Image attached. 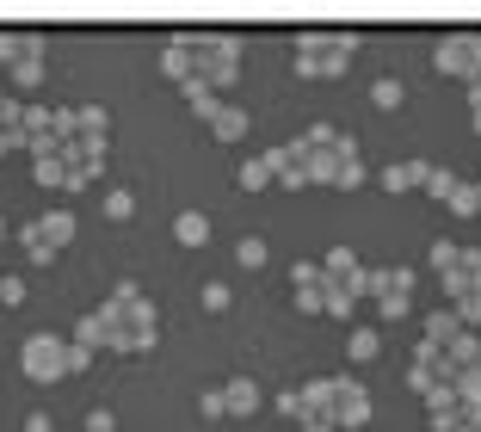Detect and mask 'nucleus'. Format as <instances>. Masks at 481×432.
<instances>
[{"instance_id": "2", "label": "nucleus", "mask_w": 481, "mask_h": 432, "mask_svg": "<svg viewBox=\"0 0 481 432\" xmlns=\"http://www.w3.org/2000/svg\"><path fill=\"white\" fill-rule=\"evenodd\" d=\"M185 37V50H192V80L198 87H235V74H240V37L229 32H179Z\"/></svg>"}, {"instance_id": "35", "label": "nucleus", "mask_w": 481, "mask_h": 432, "mask_svg": "<svg viewBox=\"0 0 481 432\" xmlns=\"http://www.w3.org/2000/svg\"><path fill=\"white\" fill-rule=\"evenodd\" d=\"M0 303L19 309V303H25V278H0Z\"/></svg>"}, {"instance_id": "42", "label": "nucleus", "mask_w": 481, "mask_h": 432, "mask_svg": "<svg viewBox=\"0 0 481 432\" xmlns=\"http://www.w3.org/2000/svg\"><path fill=\"white\" fill-rule=\"evenodd\" d=\"M0 62H6V69L19 62V32H0Z\"/></svg>"}, {"instance_id": "17", "label": "nucleus", "mask_w": 481, "mask_h": 432, "mask_svg": "<svg viewBox=\"0 0 481 432\" xmlns=\"http://www.w3.org/2000/svg\"><path fill=\"white\" fill-rule=\"evenodd\" d=\"M173 241H179V248H204V241H210V222L198 211H179V216H173Z\"/></svg>"}, {"instance_id": "21", "label": "nucleus", "mask_w": 481, "mask_h": 432, "mask_svg": "<svg viewBox=\"0 0 481 432\" xmlns=\"http://www.w3.org/2000/svg\"><path fill=\"white\" fill-rule=\"evenodd\" d=\"M352 309H358V296L345 285H327V296H321V315H334V322H352Z\"/></svg>"}, {"instance_id": "46", "label": "nucleus", "mask_w": 481, "mask_h": 432, "mask_svg": "<svg viewBox=\"0 0 481 432\" xmlns=\"http://www.w3.org/2000/svg\"><path fill=\"white\" fill-rule=\"evenodd\" d=\"M469 117H476V130H481V80H469Z\"/></svg>"}, {"instance_id": "31", "label": "nucleus", "mask_w": 481, "mask_h": 432, "mask_svg": "<svg viewBox=\"0 0 481 432\" xmlns=\"http://www.w3.org/2000/svg\"><path fill=\"white\" fill-rule=\"evenodd\" d=\"M340 136H345L340 124H315L309 136H303V148H309V155H315V148H334V143H340Z\"/></svg>"}, {"instance_id": "7", "label": "nucleus", "mask_w": 481, "mask_h": 432, "mask_svg": "<svg viewBox=\"0 0 481 432\" xmlns=\"http://www.w3.org/2000/svg\"><path fill=\"white\" fill-rule=\"evenodd\" d=\"M290 50L309 56V62H321V56H358V32H297Z\"/></svg>"}, {"instance_id": "23", "label": "nucleus", "mask_w": 481, "mask_h": 432, "mask_svg": "<svg viewBox=\"0 0 481 432\" xmlns=\"http://www.w3.org/2000/svg\"><path fill=\"white\" fill-rule=\"evenodd\" d=\"M420 192H426V198H439V204H450V192H457V174H450V167H432Z\"/></svg>"}, {"instance_id": "39", "label": "nucleus", "mask_w": 481, "mask_h": 432, "mask_svg": "<svg viewBox=\"0 0 481 432\" xmlns=\"http://www.w3.org/2000/svg\"><path fill=\"white\" fill-rule=\"evenodd\" d=\"M457 253H463V248H450V241H432V266H439V272H450V266H457Z\"/></svg>"}, {"instance_id": "32", "label": "nucleus", "mask_w": 481, "mask_h": 432, "mask_svg": "<svg viewBox=\"0 0 481 432\" xmlns=\"http://www.w3.org/2000/svg\"><path fill=\"white\" fill-rule=\"evenodd\" d=\"M130 211H137V198H130L124 185H118V192H105V216H118V222H124Z\"/></svg>"}, {"instance_id": "15", "label": "nucleus", "mask_w": 481, "mask_h": 432, "mask_svg": "<svg viewBox=\"0 0 481 432\" xmlns=\"http://www.w3.org/2000/svg\"><path fill=\"white\" fill-rule=\"evenodd\" d=\"M105 130H111V111L105 106H80L74 111V136H80V143H105Z\"/></svg>"}, {"instance_id": "34", "label": "nucleus", "mask_w": 481, "mask_h": 432, "mask_svg": "<svg viewBox=\"0 0 481 432\" xmlns=\"http://www.w3.org/2000/svg\"><path fill=\"white\" fill-rule=\"evenodd\" d=\"M80 371H93V346H74L69 340V377H80Z\"/></svg>"}, {"instance_id": "43", "label": "nucleus", "mask_w": 481, "mask_h": 432, "mask_svg": "<svg viewBox=\"0 0 481 432\" xmlns=\"http://www.w3.org/2000/svg\"><path fill=\"white\" fill-rule=\"evenodd\" d=\"M315 278H321V266H315V259H303V266H290V285H315Z\"/></svg>"}, {"instance_id": "48", "label": "nucleus", "mask_w": 481, "mask_h": 432, "mask_svg": "<svg viewBox=\"0 0 481 432\" xmlns=\"http://www.w3.org/2000/svg\"><path fill=\"white\" fill-rule=\"evenodd\" d=\"M469 432H481V427H469Z\"/></svg>"}, {"instance_id": "20", "label": "nucleus", "mask_w": 481, "mask_h": 432, "mask_svg": "<svg viewBox=\"0 0 481 432\" xmlns=\"http://www.w3.org/2000/svg\"><path fill=\"white\" fill-rule=\"evenodd\" d=\"M401 99H408V87H401L395 74H382V80H371V106H377V111H395Z\"/></svg>"}, {"instance_id": "1", "label": "nucleus", "mask_w": 481, "mask_h": 432, "mask_svg": "<svg viewBox=\"0 0 481 432\" xmlns=\"http://www.w3.org/2000/svg\"><path fill=\"white\" fill-rule=\"evenodd\" d=\"M99 315H105V327H111V352H148V346L161 340V309H155L130 278L111 290V303H105Z\"/></svg>"}, {"instance_id": "24", "label": "nucleus", "mask_w": 481, "mask_h": 432, "mask_svg": "<svg viewBox=\"0 0 481 432\" xmlns=\"http://www.w3.org/2000/svg\"><path fill=\"white\" fill-rule=\"evenodd\" d=\"M19 248L32 253L37 266H50V259H56V248H50V241H43V235H37V222H25V229H19Z\"/></svg>"}, {"instance_id": "10", "label": "nucleus", "mask_w": 481, "mask_h": 432, "mask_svg": "<svg viewBox=\"0 0 481 432\" xmlns=\"http://www.w3.org/2000/svg\"><path fill=\"white\" fill-rule=\"evenodd\" d=\"M426 340H439L445 352H457V346L469 340V327H463V315H457V309H432V315H426Z\"/></svg>"}, {"instance_id": "19", "label": "nucleus", "mask_w": 481, "mask_h": 432, "mask_svg": "<svg viewBox=\"0 0 481 432\" xmlns=\"http://www.w3.org/2000/svg\"><path fill=\"white\" fill-rule=\"evenodd\" d=\"M345 352H352L358 364H371L382 352V333H377V327H352V333H345Z\"/></svg>"}, {"instance_id": "38", "label": "nucleus", "mask_w": 481, "mask_h": 432, "mask_svg": "<svg viewBox=\"0 0 481 432\" xmlns=\"http://www.w3.org/2000/svg\"><path fill=\"white\" fill-rule=\"evenodd\" d=\"M198 414H204V420H222V390H204V396H198Z\"/></svg>"}, {"instance_id": "13", "label": "nucleus", "mask_w": 481, "mask_h": 432, "mask_svg": "<svg viewBox=\"0 0 481 432\" xmlns=\"http://www.w3.org/2000/svg\"><path fill=\"white\" fill-rule=\"evenodd\" d=\"M32 180H37V185H56V192H69V161H62V148L32 155Z\"/></svg>"}, {"instance_id": "22", "label": "nucleus", "mask_w": 481, "mask_h": 432, "mask_svg": "<svg viewBox=\"0 0 481 432\" xmlns=\"http://www.w3.org/2000/svg\"><path fill=\"white\" fill-rule=\"evenodd\" d=\"M235 185H240V192H266V185H272V167H266V155H259V161H240Z\"/></svg>"}, {"instance_id": "3", "label": "nucleus", "mask_w": 481, "mask_h": 432, "mask_svg": "<svg viewBox=\"0 0 481 432\" xmlns=\"http://www.w3.org/2000/svg\"><path fill=\"white\" fill-rule=\"evenodd\" d=\"M19 371H25V383H62L69 377V340L62 333H25Z\"/></svg>"}, {"instance_id": "8", "label": "nucleus", "mask_w": 481, "mask_h": 432, "mask_svg": "<svg viewBox=\"0 0 481 432\" xmlns=\"http://www.w3.org/2000/svg\"><path fill=\"white\" fill-rule=\"evenodd\" d=\"M204 124H210V136H216V143H240V136L253 130V117H247L240 106H229V99H216Z\"/></svg>"}, {"instance_id": "37", "label": "nucleus", "mask_w": 481, "mask_h": 432, "mask_svg": "<svg viewBox=\"0 0 481 432\" xmlns=\"http://www.w3.org/2000/svg\"><path fill=\"white\" fill-rule=\"evenodd\" d=\"M204 309L222 315V309H229V285H216V278H210V285H204Z\"/></svg>"}, {"instance_id": "36", "label": "nucleus", "mask_w": 481, "mask_h": 432, "mask_svg": "<svg viewBox=\"0 0 481 432\" xmlns=\"http://www.w3.org/2000/svg\"><path fill=\"white\" fill-rule=\"evenodd\" d=\"M278 414L297 420V414H303V390H278Z\"/></svg>"}, {"instance_id": "6", "label": "nucleus", "mask_w": 481, "mask_h": 432, "mask_svg": "<svg viewBox=\"0 0 481 432\" xmlns=\"http://www.w3.org/2000/svg\"><path fill=\"white\" fill-rule=\"evenodd\" d=\"M266 167H272V185H315L309 180V148H303V136L297 143H284V148H266Z\"/></svg>"}, {"instance_id": "29", "label": "nucleus", "mask_w": 481, "mask_h": 432, "mask_svg": "<svg viewBox=\"0 0 481 432\" xmlns=\"http://www.w3.org/2000/svg\"><path fill=\"white\" fill-rule=\"evenodd\" d=\"M179 99L198 111V117H210V106H216V93H210V87H198V80H185V87H179Z\"/></svg>"}, {"instance_id": "14", "label": "nucleus", "mask_w": 481, "mask_h": 432, "mask_svg": "<svg viewBox=\"0 0 481 432\" xmlns=\"http://www.w3.org/2000/svg\"><path fill=\"white\" fill-rule=\"evenodd\" d=\"M74 346H93V352H111V327H105L99 309H87L80 322H74Z\"/></svg>"}, {"instance_id": "5", "label": "nucleus", "mask_w": 481, "mask_h": 432, "mask_svg": "<svg viewBox=\"0 0 481 432\" xmlns=\"http://www.w3.org/2000/svg\"><path fill=\"white\" fill-rule=\"evenodd\" d=\"M327 414H334V427H340V432H358L364 420H371V396H364V383L334 377V401H327Z\"/></svg>"}, {"instance_id": "4", "label": "nucleus", "mask_w": 481, "mask_h": 432, "mask_svg": "<svg viewBox=\"0 0 481 432\" xmlns=\"http://www.w3.org/2000/svg\"><path fill=\"white\" fill-rule=\"evenodd\" d=\"M432 69L457 80H481V32H450L432 43Z\"/></svg>"}, {"instance_id": "27", "label": "nucleus", "mask_w": 481, "mask_h": 432, "mask_svg": "<svg viewBox=\"0 0 481 432\" xmlns=\"http://www.w3.org/2000/svg\"><path fill=\"white\" fill-rule=\"evenodd\" d=\"M450 211H457V216H476V211H481L476 180H457V192H450Z\"/></svg>"}, {"instance_id": "33", "label": "nucleus", "mask_w": 481, "mask_h": 432, "mask_svg": "<svg viewBox=\"0 0 481 432\" xmlns=\"http://www.w3.org/2000/svg\"><path fill=\"white\" fill-rule=\"evenodd\" d=\"M457 315H463V327H481V290H469V296L457 303Z\"/></svg>"}, {"instance_id": "44", "label": "nucleus", "mask_w": 481, "mask_h": 432, "mask_svg": "<svg viewBox=\"0 0 481 432\" xmlns=\"http://www.w3.org/2000/svg\"><path fill=\"white\" fill-rule=\"evenodd\" d=\"M87 432H118V420H111L105 408H93V414H87Z\"/></svg>"}, {"instance_id": "30", "label": "nucleus", "mask_w": 481, "mask_h": 432, "mask_svg": "<svg viewBox=\"0 0 481 432\" xmlns=\"http://www.w3.org/2000/svg\"><path fill=\"white\" fill-rule=\"evenodd\" d=\"M43 80V56H19L13 62V87H37Z\"/></svg>"}, {"instance_id": "47", "label": "nucleus", "mask_w": 481, "mask_h": 432, "mask_svg": "<svg viewBox=\"0 0 481 432\" xmlns=\"http://www.w3.org/2000/svg\"><path fill=\"white\" fill-rule=\"evenodd\" d=\"M0 241H6V222H0Z\"/></svg>"}, {"instance_id": "12", "label": "nucleus", "mask_w": 481, "mask_h": 432, "mask_svg": "<svg viewBox=\"0 0 481 432\" xmlns=\"http://www.w3.org/2000/svg\"><path fill=\"white\" fill-rule=\"evenodd\" d=\"M426 174H432V161H395V167L377 174V185L382 192H408V185H426Z\"/></svg>"}, {"instance_id": "16", "label": "nucleus", "mask_w": 481, "mask_h": 432, "mask_svg": "<svg viewBox=\"0 0 481 432\" xmlns=\"http://www.w3.org/2000/svg\"><path fill=\"white\" fill-rule=\"evenodd\" d=\"M161 74H167L173 87H185V80H192V50H185V37H173L167 50H161Z\"/></svg>"}, {"instance_id": "49", "label": "nucleus", "mask_w": 481, "mask_h": 432, "mask_svg": "<svg viewBox=\"0 0 481 432\" xmlns=\"http://www.w3.org/2000/svg\"><path fill=\"white\" fill-rule=\"evenodd\" d=\"M476 192H481V180H476Z\"/></svg>"}, {"instance_id": "25", "label": "nucleus", "mask_w": 481, "mask_h": 432, "mask_svg": "<svg viewBox=\"0 0 481 432\" xmlns=\"http://www.w3.org/2000/svg\"><path fill=\"white\" fill-rule=\"evenodd\" d=\"M290 296H297V309H303V315H321V296H327V278H315V285H290Z\"/></svg>"}, {"instance_id": "18", "label": "nucleus", "mask_w": 481, "mask_h": 432, "mask_svg": "<svg viewBox=\"0 0 481 432\" xmlns=\"http://www.w3.org/2000/svg\"><path fill=\"white\" fill-rule=\"evenodd\" d=\"M37 235H43V241H50V248L62 253L74 241V216L69 211H50V216H37Z\"/></svg>"}, {"instance_id": "28", "label": "nucleus", "mask_w": 481, "mask_h": 432, "mask_svg": "<svg viewBox=\"0 0 481 432\" xmlns=\"http://www.w3.org/2000/svg\"><path fill=\"white\" fill-rule=\"evenodd\" d=\"M371 303H377V315H382V322H401V315H408V296H401V290H377Z\"/></svg>"}, {"instance_id": "40", "label": "nucleus", "mask_w": 481, "mask_h": 432, "mask_svg": "<svg viewBox=\"0 0 481 432\" xmlns=\"http://www.w3.org/2000/svg\"><path fill=\"white\" fill-rule=\"evenodd\" d=\"M13 148H25V130L19 124H0V155H13Z\"/></svg>"}, {"instance_id": "9", "label": "nucleus", "mask_w": 481, "mask_h": 432, "mask_svg": "<svg viewBox=\"0 0 481 432\" xmlns=\"http://www.w3.org/2000/svg\"><path fill=\"white\" fill-rule=\"evenodd\" d=\"M321 278H327V285H345L352 296H358V278H364V266H358V253H352V248H334L327 259H321Z\"/></svg>"}, {"instance_id": "11", "label": "nucleus", "mask_w": 481, "mask_h": 432, "mask_svg": "<svg viewBox=\"0 0 481 432\" xmlns=\"http://www.w3.org/2000/svg\"><path fill=\"white\" fill-rule=\"evenodd\" d=\"M259 383H253V377H229V383H222V414H240V420H247V414H259Z\"/></svg>"}, {"instance_id": "45", "label": "nucleus", "mask_w": 481, "mask_h": 432, "mask_svg": "<svg viewBox=\"0 0 481 432\" xmlns=\"http://www.w3.org/2000/svg\"><path fill=\"white\" fill-rule=\"evenodd\" d=\"M25 432H56V420H50V414L37 408V414H25Z\"/></svg>"}, {"instance_id": "41", "label": "nucleus", "mask_w": 481, "mask_h": 432, "mask_svg": "<svg viewBox=\"0 0 481 432\" xmlns=\"http://www.w3.org/2000/svg\"><path fill=\"white\" fill-rule=\"evenodd\" d=\"M303 432H340V427H334V414L315 408V414H303Z\"/></svg>"}, {"instance_id": "26", "label": "nucleus", "mask_w": 481, "mask_h": 432, "mask_svg": "<svg viewBox=\"0 0 481 432\" xmlns=\"http://www.w3.org/2000/svg\"><path fill=\"white\" fill-rule=\"evenodd\" d=\"M235 259L247 266V272H259V266H266V241H259V235H240V241H235Z\"/></svg>"}]
</instances>
